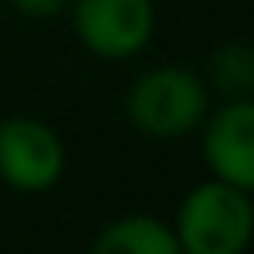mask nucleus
Masks as SVG:
<instances>
[{
    "mask_svg": "<svg viewBox=\"0 0 254 254\" xmlns=\"http://www.w3.org/2000/svg\"><path fill=\"white\" fill-rule=\"evenodd\" d=\"M210 103H214V95H210L202 71H194L187 64H151L123 91L127 123L143 139H155V143L190 139L202 127Z\"/></svg>",
    "mask_w": 254,
    "mask_h": 254,
    "instance_id": "1",
    "label": "nucleus"
},
{
    "mask_svg": "<svg viewBox=\"0 0 254 254\" xmlns=\"http://www.w3.org/2000/svg\"><path fill=\"white\" fill-rule=\"evenodd\" d=\"M179 254H242L254 242V194L206 175L175 206Z\"/></svg>",
    "mask_w": 254,
    "mask_h": 254,
    "instance_id": "2",
    "label": "nucleus"
},
{
    "mask_svg": "<svg viewBox=\"0 0 254 254\" xmlns=\"http://www.w3.org/2000/svg\"><path fill=\"white\" fill-rule=\"evenodd\" d=\"M79 48L107 64H127L143 56L159 32L155 0H71L67 12Z\"/></svg>",
    "mask_w": 254,
    "mask_h": 254,
    "instance_id": "3",
    "label": "nucleus"
},
{
    "mask_svg": "<svg viewBox=\"0 0 254 254\" xmlns=\"http://www.w3.org/2000/svg\"><path fill=\"white\" fill-rule=\"evenodd\" d=\"M67 171L64 135L28 111L0 119V183L16 194H48Z\"/></svg>",
    "mask_w": 254,
    "mask_h": 254,
    "instance_id": "4",
    "label": "nucleus"
},
{
    "mask_svg": "<svg viewBox=\"0 0 254 254\" xmlns=\"http://www.w3.org/2000/svg\"><path fill=\"white\" fill-rule=\"evenodd\" d=\"M194 135L206 175L254 194V95L214 99Z\"/></svg>",
    "mask_w": 254,
    "mask_h": 254,
    "instance_id": "5",
    "label": "nucleus"
},
{
    "mask_svg": "<svg viewBox=\"0 0 254 254\" xmlns=\"http://www.w3.org/2000/svg\"><path fill=\"white\" fill-rule=\"evenodd\" d=\"M91 250L95 254H179V238L171 218L151 210H127L95 230Z\"/></svg>",
    "mask_w": 254,
    "mask_h": 254,
    "instance_id": "6",
    "label": "nucleus"
},
{
    "mask_svg": "<svg viewBox=\"0 0 254 254\" xmlns=\"http://www.w3.org/2000/svg\"><path fill=\"white\" fill-rule=\"evenodd\" d=\"M202 79H206L214 99L254 95V44H246V40L214 44L206 64H202Z\"/></svg>",
    "mask_w": 254,
    "mask_h": 254,
    "instance_id": "7",
    "label": "nucleus"
},
{
    "mask_svg": "<svg viewBox=\"0 0 254 254\" xmlns=\"http://www.w3.org/2000/svg\"><path fill=\"white\" fill-rule=\"evenodd\" d=\"M4 4L24 20H56V16L67 12L71 0H4Z\"/></svg>",
    "mask_w": 254,
    "mask_h": 254,
    "instance_id": "8",
    "label": "nucleus"
}]
</instances>
